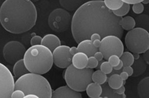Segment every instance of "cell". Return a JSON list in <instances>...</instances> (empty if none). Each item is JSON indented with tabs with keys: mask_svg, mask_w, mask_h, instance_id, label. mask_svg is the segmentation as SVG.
Instances as JSON below:
<instances>
[{
	"mask_svg": "<svg viewBox=\"0 0 149 98\" xmlns=\"http://www.w3.org/2000/svg\"><path fill=\"white\" fill-rule=\"evenodd\" d=\"M106 6L111 11H115L122 7L124 2L122 0H103Z\"/></svg>",
	"mask_w": 149,
	"mask_h": 98,
	"instance_id": "obj_26",
	"label": "cell"
},
{
	"mask_svg": "<svg viewBox=\"0 0 149 98\" xmlns=\"http://www.w3.org/2000/svg\"><path fill=\"white\" fill-rule=\"evenodd\" d=\"M118 17L106 6L103 1H90L76 10L72 18L71 30L78 44L84 39H90L93 33L103 38L109 35L122 38L123 29Z\"/></svg>",
	"mask_w": 149,
	"mask_h": 98,
	"instance_id": "obj_1",
	"label": "cell"
},
{
	"mask_svg": "<svg viewBox=\"0 0 149 98\" xmlns=\"http://www.w3.org/2000/svg\"><path fill=\"white\" fill-rule=\"evenodd\" d=\"M25 98H39V97L35 95V94H27L26 95Z\"/></svg>",
	"mask_w": 149,
	"mask_h": 98,
	"instance_id": "obj_45",
	"label": "cell"
},
{
	"mask_svg": "<svg viewBox=\"0 0 149 98\" xmlns=\"http://www.w3.org/2000/svg\"><path fill=\"white\" fill-rule=\"evenodd\" d=\"M142 4L144 5H147L149 4V0H143L142 2Z\"/></svg>",
	"mask_w": 149,
	"mask_h": 98,
	"instance_id": "obj_47",
	"label": "cell"
},
{
	"mask_svg": "<svg viewBox=\"0 0 149 98\" xmlns=\"http://www.w3.org/2000/svg\"><path fill=\"white\" fill-rule=\"evenodd\" d=\"M130 10V5L126 3H124L122 7L117 10L113 11V13L116 16L120 18H122L129 13Z\"/></svg>",
	"mask_w": 149,
	"mask_h": 98,
	"instance_id": "obj_28",
	"label": "cell"
},
{
	"mask_svg": "<svg viewBox=\"0 0 149 98\" xmlns=\"http://www.w3.org/2000/svg\"><path fill=\"white\" fill-rule=\"evenodd\" d=\"M99 63V61L96 59L95 56H91L88 58V64H87V68H89L91 69H95L97 67Z\"/></svg>",
	"mask_w": 149,
	"mask_h": 98,
	"instance_id": "obj_30",
	"label": "cell"
},
{
	"mask_svg": "<svg viewBox=\"0 0 149 98\" xmlns=\"http://www.w3.org/2000/svg\"><path fill=\"white\" fill-rule=\"evenodd\" d=\"M82 1L83 0H59V4L63 8L72 11L81 6Z\"/></svg>",
	"mask_w": 149,
	"mask_h": 98,
	"instance_id": "obj_19",
	"label": "cell"
},
{
	"mask_svg": "<svg viewBox=\"0 0 149 98\" xmlns=\"http://www.w3.org/2000/svg\"><path fill=\"white\" fill-rule=\"evenodd\" d=\"M120 24L123 30L129 31L135 28L136 22L134 18L130 16H127L121 18Z\"/></svg>",
	"mask_w": 149,
	"mask_h": 98,
	"instance_id": "obj_23",
	"label": "cell"
},
{
	"mask_svg": "<svg viewBox=\"0 0 149 98\" xmlns=\"http://www.w3.org/2000/svg\"><path fill=\"white\" fill-rule=\"evenodd\" d=\"M113 69V66L110 64L109 61H104L102 62L100 66V70L106 75L111 74L112 72Z\"/></svg>",
	"mask_w": 149,
	"mask_h": 98,
	"instance_id": "obj_29",
	"label": "cell"
},
{
	"mask_svg": "<svg viewBox=\"0 0 149 98\" xmlns=\"http://www.w3.org/2000/svg\"><path fill=\"white\" fill-rule=\"evenodd\" d=\"M121 61L120 57L117 55H112L109 57L108 61L113 66V67L117 66Z\"/></svg>",
	"mask_w": 149,
	"mask_h": 98,
	"instance_id": "obj_32",
	"label": "cell"
},
{
	"mask_svg": "<svg viewBox=\"0 0 149 98\" xmlns=\"http://www.w3.org/2000/svg\"><path fill=\"white\" fill-rule=\"evenodd\" d=\"M15 89H20L25 95L29 94L36 95L39 98H52L53 90L46 78L42 75L28 72L16 81Z\"/></svg>",
	"mask_w": 149,
	"mask_h": 98,
	"instance_id": "obj_4",
	"label": "cell"
},
{
	"mask_svg": "<svg viewBox=\"0 0 149 98\" xmlns=\"http://www.w3.org/2000/svg\"><path fill=\"white\" fill-rule=\"evenodd\" d=\"M92 79V81L94 83L100 85H103L107 81V75L103 73L101 70H98L93 72Z\"/></svg>",
	"mask_w": 149,
	"mask_h": 98,
	"instance_id": "obj_24",
	"label": "cell"
},
{
	"mask_svg": "<svg viewBox=\"0 0 149 98\" xmlns=\"http://www.w3.org/2000/svg\"><path fill=\"white\" fill-rule=\"evenodd\" d=\"M120 76L122 78V80L125 82L126 80L128 79V78L129 77V74L126 72H124V71H122V72H121V74H120Z\"/></svg>",
	"mask_w": 149,
	"mask_h": 98,
	"instance_id": "obj_41",
	"label": "cell"
},
{
	"mask_svg": "<svg viewBox=\"0 0 149 98\" xmlns=\"http://www.w3.org/2000/svg\"><path fill=\"white\" fill-rule=\"evenodd\" d=\"M121 60H122L124 66H132L134 63L135 58L133 54L130 52H125L123 53L122 56L120 57Z\"/></svg>",
	"mask_w": 149,
	"mask_h": 98,
	"instance_id": "obj_27",
	"label": "cell"
},
{
	"mask_svg": "<svg viewBox=\"0 0 149 98\" xmlns=\"http://www.w3.org/2000/svg\"><path fill=\"white\" fill-rule=\"evenodd\" d=\"M72 18L70 13L64 8H58L52 11L48 17V25L56 33L67 30L72 25Z\"/></svg>",
	"mask_w": 149,
	"mask_h": 98,
	"instance_id": "obj_7",
	"label": "cell"
},
{
	"mask_svg": "<svg viewBox=\"0 0 149 98\" xmlns=\"http://www.w3.org/2000/svg\"><path fill=\"white\" fill-rule=\"evenodd\" d=\"M42 39V38H41L39 35H34L30 39V44L31 46H36V45L41 44Z\"/></svg>",
	"mask_w": 149,
	"mask_h": 98,
	"instance_id": "obj_33",
	"label": "cell"
},
{
	"mask_svg": "<svg viewBox=\"0 0 149 98\" xmlns=\"http://www.w3.org/2000/svg\"><path fill=\"white\" fill-rule=\"evenodd\" d=\"M125 43L131 53L142 54L149 48V32L143 28H134L126 34Z\"/></svg>",
	"mask_w": 149,
	"mask_h": 98,
	"instance_id": "obj_6",
	"label": "cell"
},
{
	"mask_svg": "<svg viewBox=\"0 0 149 98\" xmlns=\"http://www.w3.org/2000/svg\"><path fill=\"white\" fill-rule=\"evenodd\" d=\"M41 45L47 47L53 52L56 48L61 45V41L56 35L48 34L42 38Z\"/></svg>",
	"mask_w": 149,
	"mask_h": 98,
	"instance_id": "obj_14",
	"label": "cell"
},
{
	"mask_svg": "<svg viewBox=\"0 0 149 98\" xmlns=\"http://www.w3.org/2000/svg\"><path fill=\"white\" fill-rule=\"evenodd\" d=\"M146 64L147 63L143 57L141 56L139 59L135 60L132 66L134 69V74L132 76L134 77H138L140 75H141L146 71L147 67Z\"/></svg>",
	"mask_w": 149,
	"mask_h": 98,
	"instance_id": "obj_17",
	"label": "cell"
},
{
	"mask_svg": "<svg viewBox=\"0 0 149 98\" xmlns=\"http://www.w3.org/2000/svg\"><path fill=\"white\" fill-rule=\"evenodd\" d=\"M90 39L93 42L95 40H101L102 36L98 33H93L91 36Z\"/></svg>",
	"mask_w": 149,
	"mask_h": 98,
	"instance_id": "obj_37",
	"label": "cell"
},
{
	"mask_svg": "<svg viewBox=\"0 0 149 98\" xmlns=\"http://www.w3.org/2000/svg\"><path fill=\"white\" fill-rule=\"evenodd\" d=\"M26 49L22 43L16 41L7 42L4 46L2 55L7 63L14 64L24 58Z\"/></svg>",
	"mask_w": 149,
	"mask_h": 98,
	"instance_id": "obj_9",
	"label": "cell"
},
{
	"mask_svg": "<svg viewBox=\"0 0 149 98\" xmlns=\"http://www.w3.org/2000/svg\"><path fill=\"white\" fill-rule=\"evenodd\" d=\"M135 20L138 27L143 28L147 30H149V16L145 14H140Z\"/></svg>",
	"mask_w": 149,
	"mask_h": 98,
	"instance_id": "obj_25",
	"label": "cell"
},
{
	"mask_svg": "<svg viewBox=\"0 0 149 98\" xmlns=\"http://www.w3.org/2000/svg\"><path fill=\"white\" fill-rule=\"evenodd\" d=\"M30 1H31L33 2H38L39 1H40V0H30Z\"/></svg>",
	"mask_w": 149,
	"mask_h": 98,
	"instance_id": "obj_48",
	"label": "cell"
},
{
	"mask_svg": "<svg viewBox=\"0 0 149 98\" xmlns=\"http://www.w3.org/2000/svg\"><path fill=\"white\" fill-rule=\"evenodd\" d=\"M52 98H81V92L75 91L69 86L59 87L53 91Z\"/></svg>",
	"mask_w": 149,
	"mask_h": 98,
	"instance_id": "obj_12",
	"label": "cell"
},
{
	"mask_svg": "<svg viewBox=\"0 0 149 98\" xmlns=\"http://www.w3.org/2000/svg\"><path fill=\"white\" fill-rule=\"evenodd\" d=\"M94 56H95V57L96 58V59H97L99 62L102 61V60H103V59L104 58V56L103 55L102 52H100V50H99V51L98 50L97 52H95Z\"/></svg>",
	"mask_w": 149,
	"mask_h": 98,
	"instance_id": "obj_36",
	"label": "cell"
},
{
	"mask_svg": "<svg viewBox=\"0 0 149 98\" xmlns=\"http://www.w3.org/2000/svg\"><path fill=\"white\" fill-rule=\"evenodd\" d=\"M124 3H126L130 5H134L137 3L142 2L143 0H122Z\"/></svg>",
	"mask_w": 149,
	"mask_h": 98,
	"instance_id": "obj_40",
	"label": "cell"
},
{
	"mask_svg": "<svg viewBox=\"0 0 149 98\" xmlns=\"http://www.w3.org/2000/svg\"><path fill=\"white\" fill-rule=\"evenodd\" d=\"M26 67L30 72L44 75L53 67V52L43 45L31 46L24 57Z\"/></svg>",
	"mask_w": 149,
	"mask_h": 98,
	"instance_id": "obj_3",
	"label": "cell"
},
{
	"mask_svg": "<svg viewBox=\"0 0 149 98\" xmlns=\"http://www.w3.org/2000/svg\"><path fill=\"white\" fill-rule=\"evenodd\" d=\"M37 10L30 0H5L0 8V22L8 33L20 34L36 24Z\"/></svg>",
	"mask_w": 149,
	"mask_h": 98,
	"instance_id": "obj_2",
	"label": "cell"
},
{
	"mask_svg": "<svg viewBox=\"0 0 149 98\" xmlns=\"http://www.w3.org/2000/svg\"><path fill=\"white\" fill-rule=\"evenodd\" d=\"M104 56V59L109 60L112 55L120 57L124 52V46L121 38L113 35H107L101 39V44L98 48Z\"/></svg>",
	"mask_w": 149,
	"mask_h": 98,
	"instance_id": "obj_8",
	"label": "cell"
},
{
	"mask_svg": "<svg viewBox=\"0 0 149 98\" xmlns=\"http://www.w3.org/2000/svg\"><path fill=\"white\" fill-rule=\"evenodd\" d=\"M126 91V89H125V87L123 85H122L121 87H120V88L117 89H116L115 91L118 94V95H125V92Z\"/></svg>",
	"mask_w": 149,
	"mask_h": 98,
	"instance_id": "obj_39",
	"label": "cell"
},
{
	"mask_svg": "<svg viewBox=\"0 0 149 98\" xmlns=\"http://www.w3.org/2000/svg\"><path fill=\"white\" fill-rule=\"evenodd\" d=\"M93 72V69L87 67L77 69L71 64L64 71L63 77L67 85L72 89L83 92L86 90L88 84L92 82V76Z\"/></svg>",
	"mask_w": 149,
	"mask_h": 98,
	"instance_id": "obj_5",
	"label": "cell"
},
{
	"mask_svg": "<svg viewBox=\"0 0 149 98\" xmlns=\"http://www.w3.org/2000/svg\"><path fill=\"white\" fill-rule=\"evenodd\" d=\"M28 72H30L26 67L24 59H21L14 64L13 73L15 77L19 78Z\"/></svg>",
	"mask_w": 149,
	"mask_h": 98,
	"instance_id": "obj_20",
	"label": "cell"
},
{
	"mask_svg": "<svg viewBox=\"0 0 149 98\" xmlns=\"http://www.w3.org/2000/svg\"><path fill=\"white\" fill-rule=\"evenodd\" d=\"M125 84V82L118 74H113L110 76L108 80L109 86L113 89H117Z\"/></svg>",
	"mask_w": 149,
	"mask_h": 98,
	"instance_id": "obj_22",
	"label": "cell"
},
{
	"mask_svg": "<svg viewBox=\"0 0 149 98\" xmlns=\"http://www.w3.org/2000/svg\"><path fill=\"white\" fill-rule=\"evenodd\" d=\"M126 97V95H118L115 91V89H112L109 84H103L102 86V94L101 98H122Z\"/></svg>",
	"mask_w": 149,
	"mask_h": 98,
	"instance_id": "obj_21",
	"label": "cell"
},
{
	"mask_svg": "<svg viewBox=\"0 0 149 98\" xmlns=\"http://www.w3.org/2000/svg\"><path fill=\"white\" fill-rule=\"evenodd\" d=\"M70 53L73 56H74L76 53L79 52V50H78V49L77 47H72L70 48Z\"/></svg>",
	"mask_w": 149,
	"mask_h": 98,
	"instance_id": "obj_42",
	"label": "cell"
},
{
	"mask_svg": "<svg viewBox=\"0 0 149 98\" xmlns=\"http://www.w3.org/2000/svg\"><path fill=\"white\" fill-rule=\"evenodd\" d=\"M1 83L0 98H11V95L15 90L14 76L7 67L2 63L0 64Z\"/></svg>",
	"mask_w": 149,
	"mask_h": 98,
	"instance_id": "obj_10",
	"label": "cell"
},
{
	"mask_svg": "<svg viewBox=\"0 0 149 98\" xmlns=\"http://www.w3.org/2000/svg\"><path fill=\"white\" fill-rule=\"evenodd\" d=\"M133 55H134V57L135 60L139 59L140 57V54H139V53H133Z\"/></svg>",
	"mask_w": 149,
	"mask_h": 98,
	"instance_id": "obj_46",
	"label": "cell"
},
{
	"mask_svg": "<svg viewBox=\"0 0 149 98\" xmlns=\"http://www.w3.org/2000/svg\"><path fill=\"white\" fill-rule=\"evenodd\" d=\"M137 92L141 98H149V76L142 79L137 86Z\"/></svg>",
	"mask_w": 149,
	"mask_h": 98,
	"instance_id": "obj_18",
	"label": "cell"
},
{
	"mask_svg": "<svg viewBox=\"0 0 149 98\" xmlns=\"http://www.w3.org/2000/svg\"><path fill=\"white\" fill-rule=\"evenodd\" d=\"M132 9L133 12L136 14H142L143 11H144V6L142 2H139V3H137L135 4H134L132 5Z\"/></svg>",
	"mask_w": 149,
	"mask_h": 98,
	"instance_id": "obj_31",
	"label": "cell"
},
{
	"mask_svg": "<svg viewBox=\"0 0 149 98\" xmlns=\"http://www.w3.org/2000/svg\"><path fill=\"white\" fill-rule=\"evenodd\" d=\"M122 71L126 72L129 74V76H131L134 74V69L132 66H124L122 68Z\"/></svg>",
	"mask_w": 149,
	"mask_h": 98,
	"instance_id": "obj_35",
	"label": "cell"
},
{
	"mask_svg": "<svg viewBox=\"0 0 149 98\" xmlns=\"http://www.w3.org/2000/svg\"><path fill=\"white\" fill-rule=\"evenodd\" d=\"M86 92L88 97L91 98H101L102 86L101 85L95 83H91L86 88Z\"/></svg>",
	"mask_w": 149,
	"mask_h": 98,
	"instance_id": "obj_16",
	"label": "cell"
},
{
	"mask_svg": "<svg viewBox=\"0 0 149 98\" xmlns=\"http://www.w3.org/2000/svg\"><path fill=\"white\" fill-rule=\"evenodd\" d=\"M123 67V63L122 60H121L119 64L117 66H116L113 67V69L115 70H116V71H118V70L122 69Z\"/></svg>",
	"mask_w": 149,
	"mask_h": 98,
	"instance_id": "obj_43",
	"label": "cell"
},
{
	"mask_svg": "<svg viewBox=\"0 0 149 98\" xmlns=\"http://www.w3.org/2000/svg\"><path fill=\"white\" fill-rule=\"evenodd\" d=\"M69 46L61 45L53 51L55 65L60 69H66L72 62L73 55L70 53Z\"/></svg>",
	"mask_w": 149,
	"mask_h": 98,
	"instance_id": "obj_11",
	"label": "cell"
},
{
	"mask_svg": "<svg viewBox=\"0 0 149 98\" xmlns=\"http://www.w3.org/2000/svg\"><path fill=\"white\" fill-rule=\"evenodd\" d=\"M25 97V92L20 89H15L11 95V98H23Z\"/></svg>",
	"mask_w": 149,
	"mask_h": 98,
	"instance_id": "obj_34",
	"label": "cell"
},
{
	"mask_svg": "<svg viewBox=\"0 0 149 98\" xmlns=\"http://www.w3.org/2000/svg\"><path fill=\"white\" fill-rule=\"evenodd\" d=\"M142 57L146 63L149 64V48L142 53Z\"/></svg>",
	"mask_w": 149,
	"mask_h": 98,
	"instance_id": "obj_38",
	"label": "cell"
},
{
	"mask_svg": "<svg viewBox=\"0 0 149 98\" xmlns=\"http://www.w3.org/2000/svg\"><path fill=\"white\" fill-rule=\"evenodd\" d=\"M88 58L89 57L84 53L79 52L73 56L72 64L77 69H85L87 66Z\"/></svg>",
	"mask_w": 149,
	"mask_h": 98,
	"instance_id": "obj_15",
	"label": "cell"
},
{
	"mask_svg": "<svg viewBox=\"0 0 149 98\" xmlns=\"http://www.w3.org/2000/svg\"><path fill=\"white\" fill-rule=\"evenodd\" d=\"M93 43L95 47L99 48L101 44V40H95L94 41H93Z\"/></svg>",
	"mask_w": 149,
	"mask_h": 98,
	"instance_id": "obj_44",
	"label": "cell"
},
{
	"mask_svg": "<svg viewBox=\"0 0 149 98\" xmlns=\"http://www.w3.org/2000/svg\"><path fill=\"white\" fill-rule=\"evenodd\" d=\"M92 1H101V0H92Z\"/></svg>",
	"mask_w": 149,
	"mask_h": 98,
	"instance_id": "obj_49",
	"label": "cell"
},
{
	"mask_svg": "<svg viewBox=\"0 0 149 98\" xmlns=\"http://www.w3.org/2000/svg\"><path fill=\"white\" fill-rule=\"evenodd\" d=\"M77 48L79 52L84 53L88 57L93 56L99 49L95 47L91 39H84L78 44Z\"/></svg>",
	"mask_w": 149,
	"mask_h": 98,
	"instance_id": "obj_13",
	"label": "cell"
}]
</instances>
